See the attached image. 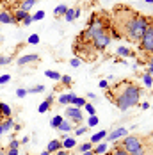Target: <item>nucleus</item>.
Masks as SVG:
<instances>
[{"instance_id":"f704fd0d","label":"nucleus","mask_w":153,"mask_h":155,"mask_svg":"<svg viewBox=\"0 0 153 155\" xmlns=\"http://www.w3.org/2000/svg\"><path fill=\"white\" fill-rule=\"evenodd\" d=\"M20 144H21V143H20L18 139H13L11 143H9V146H7V150H18V146H20Z\"/></svg>"},{"instance_id":"412c9836","label":"nucleus","mask_w":153,"mask_h":155,"mask_svg":"<svg viewBox=\"0 0 153 155\" xmlns=\"http://www.w3.org/2000/svg\"><path fill=\"white\" fill-rule=\"evenodd\" d=\"M45 77H48V78H52V80H55V82H61V73L59 71H52V70H46L45 71Z\"/></svg>"},{"instance_id":"58836bf2","label":"nucleus","mask_w":153,"mask_h":155,"mask_svg":"<svg viewBox=\"0 0 153 155\" xmlns=\"http://www.w3.org/2000/svg\"><path fill=\"white\" fill-rule=\"evenodd\" d=\"M70 64H71V66H73V68H78V66H80V64H82V61H80V59H78V57H73V59H71V61H70Z\"/></svg>"},{"instance_id":"473e14b6","label":"nucleus","mask_w":153,"mask_h":155,"mask_svg":"<svg viewBox=\"0 0 153 155\" xmlns=\"http://www.w3.org/2000/svg\"><path fill=\"white\" fill-rule=\"evenodd\" d=\"M98 123H100V121H98L96 116H89V120H87V127H89V128H91V127H96Z\"/></svg>"},{"instance_id":"bb28decb","label":"nucleus","mask_w":153,"mask_h":155,"mask_svg":"<svg viewBox=\"0 0 153 155\" xmlns=\"http://www.w3.org/2000/svg\"><path fill=\"white\" fill-rule=\"evenodd\" d=\"M142 84H144V87H146V89H150V87L153 86V77H151V75L142 73Z\"/></svg>"},{"instance_id":"ddd939ff","label":"nucleus","mask_w":153,"mask_h":155,"mask_svg":"<svg viewBox=\"0 0 153 155\" xmlns=\"http://www.w3.org/2000/svg\"><path fill=\"white\" fill-rule=\"evenodd\" d=\"M80 16V7H75V9H68L66 11V15H64V18H66V21H73V20H76Z\"/></svg>"},{"instance_id":"9d476101","label":"nucleus","mask_w":153,"mask_h":155,"mask_svg":"<svg viewBox=\"0 0 153 155\" xmlns=\"http://www.w3.org/2000/svg\"><path fill=\"white\" fill-rule=\"evenodd\" d=\"M0 21L2 23H7V25H15V16L11 15L9 11H0Z\"/></svg>"},{"instance_id":"6ab92c4d","label":"nucleus","mask_w":153,"mask_h":155,"mask_svg":"<svg viewBox=\"0 0 153 155\" xmlns=\"http://www.w3.org/2000/svg\"><path fill=\"white\" fill-rule=\"evenodd\" d=\"M116 54L121 55V57H134V52H132L128 47H118L116 48Z\"/></svg>"},{"instance_id":"7c9ffc66","label":"nucleus","mask_w":153,"mask_h":155,"mask_svg":"<svg viewBox=\"0 0 153 155\" xmlns=\"http://www.w3.org/2000/svg\"><path fill=\"white\" fill-rule=\"evenodd\" d=\"M48 109H50V104H48V102H41V104H39V107H37V112H41V114H45L46 110H48Z\"/></svg>"},{"instance_id":"c03bdc74","label":"nucleus","mask_w":153,"mask_h":155,"mask_svg":"<svg viewBox=\"0 0 153 155\" xmlns=\"http://www.w3.org/2000/svg\"><path fill=\"white\" fill-rule=\"evenodd\" d=\"M54 100H55V96H54V94H48V98H46V102H48L50 105L54 104Z\"/></svg>"},{"instance_id":"a18cd8bd","label":"nucleus","mask_w":153,"mask_h":155,"mask_svg":"<svg viewBox=\"0 0 153 155\" xmlns=\"http://www.w3.org/2000/svg\"><path fill=\"white\" fill-rule=\"evenodd\" d=\"M146 75H153V66L148 64V70H146Z\"/></svg>"},{"instance_id":"3c124183","label":"nucleus","mask_w":153,"mask_h":155,"mask_svg":"<svg viewBox=\"0 0 153 155\" xmlns=\"http://www.w3.org/2000/svg\"><path fill=\"white\" fill-rule=\"evenodd\" d=\"M86 98H96V94H94V93H87V96H86Z\"/></svg>"},{"instance_id":"ea45409f","label":"nucleus","mask_w":153,"mask_h":155,"mask_svg":"<svg viewBox=\"0 0 153 155\" xmlns=\"http://www.w3.org/2000/svg\"><path fill=\"white\" fill-rule=\"evenodd\" d=\"M27 89H23V87H20V89H18V91H16V96H18V98H23V96H27Z\"/></svg>"},{"instance_id":"c756f323","label":"nucleus","mask_w":153,"mask_h":155,"mask_svg":"<svg viewBox=\"0 0 153 155\" xmlns=\"http://www.w3.org/2000/svg\"><path fill=\"white\" fill-rule=\"evenodd\" d=\"M84 109H86V112H87L89 116H96V109H94V105H93V104H86V105H84Z\"/></svg>"},{"instance_id":"c85d7f7f","label":"nucleus","mask_w":153,"mask_h":155,"mask_svg":"<svg viewBox=\"0 0 153 155\" xmlns=\"http://www.w3.org/2000/svg\"><path fill=\"white\" fill-rule=\"evenodd\" d=\"M109 155H130V153H128V152H125L119 144H116V146H114V150H112Z\"/></svg>"},{"instance_id":"1a4fd4ad","label":"nucleus","mask_w":153,"mask_h":155,"mask_svg":"<svg viewBox=\"0 0 153 155\" xmlns=\"http://www.w3.org/2000/svg\"><path fill=\"white\" fill-rule=\"evenodd\" d=\"M75 93H66V94H61L57 100H59V104L61 105H71L73 104V100H75Z\"/></svg>"},{"instance_id":"5701e85b","label":"nucleus","mask_w":153,"mask_h":155,"mask_svg":"<svg viewBox=\"0 0 153 155\" xmlns=\"http://www.w3.org/2000/svg\"><path fill=\"white\" fill-rule=\"evenodd\" d=\"M27 16H29V13H27V11H23V9H18V11L15 13V21H16V23H20V21H23Z\"/></svg>"},{"instance_id":"79ce46f5","label":"nucleus","mask_w":153,"mask_h":155,"mask_svg":"<svg viewBox=\"0 0 153 155\" xmlns=\"http://www.w3.org/2000/svg\"><path fill=\"white\" fill-rule=\"evenodd\" d=\"M9 80H11V75H2L0 77V84H7Z\"/></svg>"},{"instance_id":"4d7b16f0","label":"nucleus","mask_w":153,"mask_h":155,"mask_svg":"<svg viewBox=\"0 0 153 155\" xmlns=\"http://www.w3.org/2000/svg\"><path fill=\"white\" fill-rule=\"evenodd\" d=\"M144 2H148V4H153V0H144Z\"/></svg>"},{"instance_id":"13d9d810","label":"nucleus","mask_w":153,"mask_h":155,"mask_svg":"<svg viewBox=\"0 0 153 155\" xmlns=\"http://www.w3.org/2000/svg\"><path fill=\"white\" fill-rule=\"evenodd\" d=\"M54 155H55V153H54Z\"/></svg>"},{"instance_id":"a211bd4d","label":"nucleus","mask_w":153,"mask_h":155,"mask_svg":"<svg viewBox=\"0 0 153 155\" xmlns=\"http://www.w3.org/2000/svg\"><path fill=\"white\" fill-rule=\"evenodd\" d=\"M76 127L73 123H71V121H70V120H66V118H64V120H62V123L59 125V130H61V132H70V130H75Z\"/></svg>"},{"instance_id":"603ef678","label":"nucleus","mask_w":153,"mask_h":155,"mask_svg":"<svg viewBox=\"0 0 153 155\" xmlns=\"http://www.w3.org/2000/svg\"><path fill=\"white\" fill-rule=\"evenodd\" d=\"M82 155H94V153H93V150H89V152H84Z\"/></svg>"},{"instance_id":"f257e3e1","label":"nucleus","mask_w":153,"mask_h":155,"mask_svg":"<svg viewBox=\"0 0 153 155\" xmlns=\"http://www.w3.org/2000/svg\"><path fill=\"white\" fill-rule=\"evenodd\" d=\"M114 20H116V25L118 27V34L132 41V43H139L141 38L144 36V32L148 29V23H150V16H144L126 7V5H116L114 7Z\"/></svg>"},{"instance_id":"72a5a7b5","label":"nucleus","mask_w":153,"mask_h":155,"mask_svg":"<svg viewBox=\"0 0 153 155\" xmlns=\"http://www.w3.org/2000/svg\"><path fill=\"white\" fill-rule=\"evenodd\" d=\"M61 82H62V86H71V82H73V80H71V77H70V75H62Z\"/></svg>"},{"instance_id":"f03ea898","label":"nucleus","mask_w":153,"mask_h":155,"mask_svg":"<svg viewBox=\"0 0 153 155\" xmlns=\"http://www.w3.org/2000/svg\"><path fill=\"white\" fill-rule=\"evenodd\" d=\"M105 96L119 110H128L141 104L142 89L132 80H121L119 84H114L112 87H109L105 91Z\"/></svg>"},{"instance_id":"bf43d9fd","label":"nucleus","mask_w":153,"mask_h":155,"mask_svg":"<svg viewBox=\"0 0 153 155\" xmlns=\"http://www.w3.org/2000/svg\"><path fill=\"white\" fill-rule=\"evenodd\" d=\"M151 107H153V105H151Z\"/></svg>"},{"instance_id":"de8ad7c7","label":"nucleus","mask_w":153,"mask_h":155,"mask_svg":"<svg viewBox=\"0 0 153 155\" xmlns=\"http://www.w3.org/2000/svg\"><path fill=\"white\" fill-rule=\"evenodd\" d=\"M55 155H70V153H68V150H59Z\"/></svg>"},{"instance_id":"0eeeda50","label":"nucleus","mask_w":153,"mask_h":155,"mask_svg":"<svg viewBox=\"0 0 153 155\" xmlns=\"http://www.w3.org/2000/svg\"><path fill=\"white\" fill-rule=\"evenodd\" d=\"M125 136H128V128L126 127H118L114 130H110L105 137V143H116L118 139H123Z\"/></svg>"},{"instance_id":"c9c22d12","label":"nucleus","mask_w":153,"mask_h":155,"mask_svg":"<svg viewBox=\"0 0 153 155\" xmlns=\"http://www.w3.org/2000/svg\"><path fill=\"white\" fill-rule=\"evenodd\" d=\"M29 43H31V45H37V43H39V34H31Z\"/></svg>"},{"instance_id":"2eb2a0df","label":"nucleus","mask_w":153,"mask_h":155,"mask_svg":"<svg viewBox=\"0 0 153 155\" xmlns=\"http://www.w3.org/2000/svg\"><path fill=\"white\" fill-rule=\"evenodd\" d=\"M0 123H2V128H4V134H5V132H9V130H13V128H15V125H16L13 118H5V120H2Z\"/></svg>"},{"instance_id":"5fc2aeb1","label":"nucleus","mask_w":153,"mask_h":155,"mask_svg":"<svg viewBox=\"0 0 153 155\" xmlns=\"http://www.w3.org/2000/svg\"><path fill=\"white\" fill-rule=\"evenodd\" d=\"M41 155H52V153H50L48 150H45V152H43V153H41Z\"/></svg>"},{"instance_id":"09e8293b","label":"nucleus","mask_w":153,"mask_h":155,"mask_svg":"<svg viewBox=\"0 0 153 155\" xmlns=\"http://www.w3.org/2000/svg\"><path fill=\"white\" fill-rule=\"evenodd\" d=\"M141 107H142V109H148V107H150V104H148V102H142V104H141Z\"/></svg>"},{"instance_id":"4be33fe9","label":"nucleus","mask_w":153,"mask_h":155,"mask_svg":"<svg viewBox=\"0 0 153 155\" xmlns=\"http://www.w3.org/2000/svg\"><path fill=\"white\" fill-rule=\"evenodd\" d=\"M37 0H21V5H20V9H23V11H31L32 7H34V4H36Z\"/></svg>"},{"instance_id":"f8f14e48","label":"nucleus","mask_w":153,"mask_h":155,"mask_svg":"<svg viewBox=\"0 0 153 155\" xmlns=\"http://www.w3.org/2000/svg\"><path fill=\"white\" fill-rule=\"evenodd\" d=\"M61 143H62V150H75L76 148V139L75 137H64Z\"/></svg>"},{"instance_id":"cd10ccee","label":"nucleus","mask_w":153,"mask_h":155,"mask_svg":"<svg viewBox=\"0 0 153 155\" xmlns=\"http://www.w3.org/2000/svg\"><path fill=\"white\" fill-rule=\"evenodd\" d=\"M43 91H45V86H43V84L34 86V87H31V89H27V93H31V94H37V93H43Z\"/></svg>"},{"instance_id":"a19ab883","label":"nucleus","mask_w":153,"mask_h":155,"mask_svg":"<svg viewBox=\"0 0 153 155\" xmlns=\"http://www.w3.org/2000/svg\"><path fill=\"white\" fill-rule=\"evenodd\" d=\"M11 61H13V57H2V55H0V66H2V64H9Z\"/></svg>"},{"instance_id":"423d86ee","label":"nucleus","mask_w":153,"mask_h":155,"mask_svg":"<svg viewBox=\"0 0 153 155\" xmlns=\"http://www.w3.org/2000/svg\"><path fill=\"white\" fill-rule=\"evenodd\" d=\"M64 118L70 120L73 125H80L82 121H84V114H82V110H80L78 107H73V105H70V107L66 109Z\"/></svg>"},{"instance_id":"f3484780","label":"nucleus","mask_w":153,"mask_h":155,"mask_svg":"<svg viewBox=\"0 0 153 155\" xmlns=\"http://www.w3.org/2000/svg\"><path fill=\"white\" fill-rule=\"evenodd\" d=\"M11 114H13V110H11V107L7 105V104H2L0 102V118H11Z\"/></svg>"},{"instance_id":"7ed1b4c3","label":"nucleus","mask_w":153,"mask_h":155,"mask_svg":"<svg viewBox=\"0 0 153 155\" xmlns=\"http://www.w3.org/2000/svg\"><path fill=\"white\" fill-rule=\"evenodd\" d=\"M148 139L150 137H142V136H125L123 141L119 143V146H121L125 152H128V153H135L139 152L141 148H144V146H148Z\"/></svg>"},{"instance_id":"49530a36","label":"nucleus","mask_w":153,"mask_h":155,"mask_svg":"<svg viewBox=\"0 0 153 155\" xmlns=\"http://www.w3.org/2000/svg\"><path fill=\"white\" fill-rule=\"evenodd\" d=\"M5 155H18V150H7Z\"/></svg>"},{"instance_id":"39448f33","label":"nucleus","mask_w":153,"mask_h":155,"mask_svg":"<svg viewBox=\"0 0 153 155\" xmlns=\"http://www.w3.org/2000/svg\"><path fill=\"white\" fill-rule=\"evenodd\" d=\"M110 41H112V36L109 34V32H102V34H98V36H94L93 38V48L96 50V52H103L105 48L110 45Z\"/></svg>"},{"instance_id":"b1692460","label":"nucleus","mask_w":153,"mask_h":155,"mask_svg":"<svg viewBox=\"0 0 153 155\" xmlns=\"http://www.w3.org/2000/svg\"><path fill=\"white\" fill-rule=\"evenodd\" d=\"M93 146H94V144L87 141V143H82V144H78V146H76V150H78L80 153H84V152H89V150H93Z\"/></svg>"},{"instance_id":"8fccbe9b","label":"nucleus","mask_w":153,"mask_h":155,"mask_svg":"<svg viewBox=\"0 0 153 155\" xmlns=\"http://www.w3.org/2000/svg\"><path fill=\"white\" fill-rule=\"evenodd\" d=\"M148 64H151V66H153V54L148 57Z\"/></svg>"},{"instance_id":"aec40b11","label":"nucleus","mask_w":153,"mask_h":155,"mask_svg":"<svg viewBox=\"0 0 153 155\" xmlns=\"http://www.w3.org/2000/svg\"><path fill=\"white\" fill-rule=\"evenodd\" d=\"M68 9H70V7H68L66 4H59V5L54 9V16H55V18H59V16H64Z\"/></svg>"},{"instance_id":"9b49d317","label":"nucleus","mask_w":153,"mask_h":155,"mask_svg":"<svg viewBox=\"0 0 153 155\" xmlns=\"http://www.w3.org/2000/svg\"><path fill=\"white\" fill-rule=\"evenodd\" d=\"M107 130H100V132H96V134H93L91 139H89V143H93V144H98V143H102V141L107 137Z\"/></svg>"},{"instance_id":"393cba45","label":"nucleus","mask_w":153,"mask_h":155,"mask_svg":"<svg viewBox=\"0 0 153 155\" xmlns=\"http://www.w3.org/2000/svg\"><path fill=\"white\" fill-rule=\"evenodd\" d=\"M62 120H64V116H61V114H59V116H54V118L50 120V127H52V128H59V125L62 123Z\"/></svg>"},{"instance_id":"dca6fc26","label":"nucleus","mask_w":153,"mask_h":155,"mask_svg":"<svg viewBox=\"0 0 153 155\" xmlns=\"http://www.w3.org/2000/svg\"><path fill=\"white\" fill-rule=\"evenodd\" d=\"M109 148V143H100L98 146H93V153L94 155H105Z\"/></svg>"},{"instance_id":"4468645a","label":"nucleus","mask_w":153,"mask_h":155,"mask_svg":"<svg viewBox=\"0 0 153 155\" xmlns=\"http://www.w3.org/2000/svg\"><path fill=\"white\" fill-rule=\"evenodd\" d=\"M50 153H57L59 150H62V143L59 139H54V141H50L48 143V148H46Z\"/></svg>"},{"instance_id":"37998d69","label":"nucleus","mask_w":153,"mask_h":155,"mask_svg":"<svg viewBox=\"0 0 153 155\" xmlns=\"http://www.w3.org/2000/svg\"><path fill=\"white\" fill-rule=\"evenodd\" d=\"M32 21H34V20H32V15H29L25 20H23V21H21V23H23V25H31Z\"/></svg>"},{"instance_id":"20e7f679","label":"nucleus","mask_w":153,"mask_h":155,"mask_svg":"<svg viewBox=\"0 0 153 155\" xmlns=\"http://www.w3.org/2000/svg\"><path fill=\"white\" fill-rule=\"evenodd\" d=\"M139 50L146 52V54H153V18H150L148 29L144 32V36L139 41Z\"/></svg>"},{"instance_id":"6e6d98bb","label":"nucleus","mask_w":153,"mask_h":155,"mask_svg":"<svg viewBox=\"0 0 153 155\" xmlns=\"http://www.w3.org/2000/svg\"><path fill=\"white\" fill-rule=\"evenodd\" d=\"M0 155H5V150L4 148H0Z\"/></svg>"},{"instance_id":"e433bc0d","label":"nucleus","mask_w":153,"mask_h":155,"mask_svg":"<svg viewBox=\"0 0 153 155\" xmlns=\"http://www.w3.org/2000/svg\"><path fill=\"white\" fill-rule=\"evenodd\" d=\"M45 18V11H37L36 15H32V20L34 21H39V20H43Z\"/></svg>"},{"instance_id":"2f4dec72","label":"nucleus","mask_w":153,"mask_h":155,"mask_svg":"<svg viewBox=\"0 0 153 155\" xmlns=\"http://www.w3.org/2000/svg\"><path fill=\"white\" fill-rule=\"evenodd\" d=\"M87 130H89V127H87V125H86V127H78V128H75V136H76V137H78V136H84Z\"/></svg>"},{"instance_id":"864d4df0","label":"nucleus","mask_w":153,"mask_h":155,"mask_svg":"<svg viewBox=\"0 0 153 155\" xmlns=\"http://www.w3.org/2000/svg\"><path fill=\"white\" fill-rule=\"evenodd\" d=\"M2 134H4V128H2V123H0V137H2Z\"/></svg>"},{"instance_id":"6e6552de","label":"nucleus","mask_w":153,"mask_h":155,"mask_svg":"<svg viewBox=\"0 0 153 155\" xmlns=\"http://www.w3.org/2000/svg\"><path fill=\"white\" fill-rule=\"evenodd\" d=\"M39 61V54H31V55H21L18 59V66H25V64H31V62H37Z\"/></svg>"},{"instance_id":"a878e982","label":"nucleus","mask_w":153,"mask_h":155,"mask_svg":"<svg viewBox=\"0 0 153 155\" xmlns=\"http://www.w3.org/2000/svg\"><path fill=\"white\" fill-rule=\"evenodd\" d=\"M86 104H87V100H86V98H84V96H75V100H73V104H71V105H73V107H84V105H86Z\"/></svg>"},{"instance_id":"4c0bfd02","label":"nucleus","mask_w":153,"mask_h":155,"mask_svg":"<svg viewBox=\"0 0 153 155\" xmlns=\"http://www.w3.org/2000/svg\"><path fill=\"white\" fill-rule=\"evenodd\" d=\"M98 86H100V89H103V91H107L109 87H110L107 80H100V82H98Z\"/></svg>"}]
</instances>
